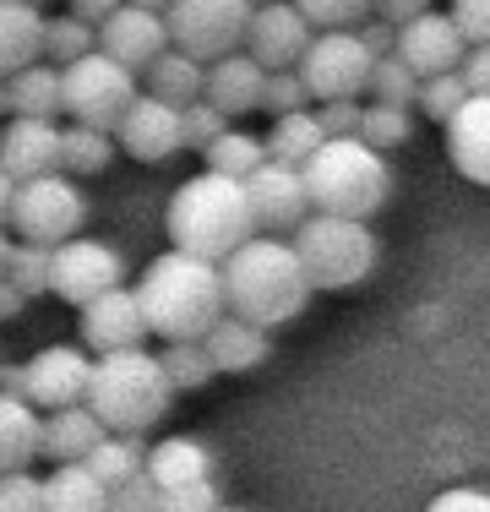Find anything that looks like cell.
<instances>
[{"label": "cell", "instance_id": "1", "mask_svg": "<svg viewBox=\"0 0 490 512\" xmlns=\"http://www.w3.org/2000/svg\"><path fill=\"white\" fill-rule=\"evenodd\" d=\"M142 311L153 322V338H207L229 316V289H224V262H207L191 251H158L137 278Z\"/></svg>", "mask_w": 490, "mask_h": 512}, {"label": "cell", "instance_id": "2", "mask_svg": "<svg viewBox=\"0 0 490 512\" xmlns=\"http://www.w3.org/2000/svg\"><path fill=\"white\" fill-rule=\"evenodd\" d=\"M224 289H229V311L245 316L256 327H284L305 311V300L316 295L311 273H305L294 240L284 235H251L245 246L224 262Z\"/></svg>", "mask_w": 490, "mask_h": 512}, {"label": "cell", "instance_id": "3", "mask_svg": "<svg viewBox=\"0 0 490 512\" xmlns=\"http://www.w3.org/2000/svg\"><path fill=\"white\" fill-rule=\"evenodd\" d=\"M164 224H169L175 251L207 256V262H229L256 235V213H251V197H245V180L213 175V169L191 175L169 197Z\"/></svg>", "mask_w": 490, "mask_h": 512}, {"label": "cell", "instance_id": "4", "mask_svg": "<svg viewBox=\"0 0 490 512\" xmlns=\"http://www.w3.org/2000/svg\"><path fill=\"white\" fill-rule=\"evenodd\" d=\"M175 382H169L164 360L153 349H120V355H98L93 365V393L88 404L98 409V420L120 436H142L169 414Z\"/></svg>", "mask_w": 490, "mask_h": 512}, {"label": "cell", "instance_id": "5", "mask_svg": "<svg viewBox=\"0 0 490 512\" xmlns=\"http://www.w3.org/2000/svg\"><path fill=\"white\" fill-rule=\"evenodd\" d=\"M305 186H311L316 213L365 218L371 224L392 197V169H387V153H376L371 142L338 137L305 164Z\"/></svg>", "mask_w": 490, "mask_h": 512}, {"label": "cell", "instance_id": "6", "mask_svg": "<svg viewBox=\"0 0 490 512\" xmlns=\"http://www.w3.org/2000/svg\"><path fill=\"white\" fill-rule=\"evenodd\" d=\"M305 273L316 289H354L376 273V229L365 218H338V213H311L294 229Z\"/></svg>", "mask_w": 490, "mask_h": 512}, {"label": "cell", "instance_id": "7", "mask_svg": "<svg viewBox=\"0 0 490 512\" xmlns=\"http://www.w3.org/2000/svg\"><path fill=\"white\" fill-rule=\"evenodd\" d=\"M137 99H142V77L131 66H120L115 55L93 50L88 60L66 66V120H77V126L120 131Z\"/></svg>", "mask_w": 490, "mask_h": 512}, {"label": "cell", "instance_id": "8", "mask_svg": "<svg viewBox=\"0 0 490 512\" xmlns=\"http://www.w3.org/2000/svg\"><path fill=\"white\" fill-rule=\"evenodd\" d=\"M93 365L82 344H49L39 355H28L22 365H6L0 371V387L6 393H22L28 404L49 409H71V404H88L93 393Z\"/></svg>", "mask_w": 490, "mask_h": 512}, {"label": "cell", "instance_id": "9", "mask_svg": "<svg viewBox=\"0 0 490 512\" xmlns=\"http://www.w3.org/2000/svg\"><path fill=\"white\" fill-rule=\"evenodd\" d=\"M251 17H256L251 0H175L164 11L175 50L196 55L202 66H213L224 55H240L245 39H251Z\"/></svg>", "mask_w": 490, "mask_h": 512}, {"label": "cell", "instance_id": "10", "mask_svg": "<svg viewBox=\"0 0 490 512\" xmlns=\"http://www.w3.org/2000/svg\"><path fill=\"white\" fill-rule=\"evenodd\" d=\"M82 218H88V202H82V186L60 169V175H39L17 186V207H11V229L17 240H33V246H66V240L82 235Z\"/></svg>", "mask_w": 490, "mask_h": 512}, {"label": "cell", "instance_id": "11", "mask_svg": "<svg viewBox=\"0 0 490 512\" xmlns=\"http://www.w3.org/2000/svg\"><path fill=\"white\" fill-rule=\"evenodd\" d=\"M371 71H376V55L360 44L354 28L316 33V44L300 60V77H305V88H311L316 104H343V99L371 93Z\"/></svg>", "mask_w": 490, "mask_h": 512}, {"label": "cell", "instance_id": "12", "mask_svg": "<svg viewBox=\"0 0 490 512\" xmlns=\"http://www.w3.org/2000/svg\"><path fill=\"white\" fill-rule=\"evenodd\" d=\"M77 327H82V349H88L93 360L120 355V349H147V338H153V322H147V311H142L137 284H120V289H109V295L88 300V306L77 311Z\"/></svg>", "mask_w": 490, "mask_h": 512}, {"label": "cell", "instance_id": "13", "mask_svg": "<svg viewBox=\"0 0 490 512\" xmlns=\"http://www.w3.org/2000/svg\"><path fill=\"white\" fill-rule=\"evenodd\" d=\"M126 284V262L109 240H93V235H77L66 246H55V295L66 306H88V300L109 295V289Z\"/></svg>", "mask_w": 490, "mask_h": 512}, {"label": "cell", "instance_id": "14", "mask_svg": "<svg viewBox=\"0 0 490 512\" xmlns=\"http://www.w3.org/2000/svg\"><path fill=\"white\" fill-rule=\"evenodd\" d=\"M245 197H251V213H256V235H294L316 213L305 169H289V164H262L245 180Z\"/></svg>", "mask_w": 490, "mask_h": 512}, {"label": "cell", "instance_id": "15", "mask_svg": "<svg viewBox=\"0 0 490 512\" xmlns=\"http://www.w3.org/2000/svg\"><path fill=\"white\" fill-rule=\"evenodd\" d=\"M311 44H316V28L305 22V11L294 6V0H273V6H256L245 55L262 60L267 71H294Z\"/></svg>", "mask_w": 490, "mask_h": 512}, {"label": "cell", "instance_id": "16", "mask_svg": "<svg viewBox=\"0 0 490 512\" xmlns=\"http://www.w3.org/2000/svg\"><path fill=\"white\" fill-rule=\"evenodd\" d=\"M115 137H120V148L137 158V164H164V158H175L180 148H186V109L142 93Z\"/></svg>", "mask_w": 490, "mask_h": 512}, {"label": "cell", "instance_id": "17", "mask_svg": "<svg viewBox=\"0 0 490 512\" xmlns=\"http://www.w3.org/2000/svg\"><path fill=\"white\" fill-rule=\"evenodd\" d=\"M60 120H22L11 115L6 126H0V169H6L11 180H39V175H60L66 169V158H60Z\"/></svg>", "mask_w": 490, "mask_h": 512}, {"label": "cell", "instance_id": "18", "mask_svg": "<svg viewBox=\"0 0 490 512\" xmlns=\"http://www.w3.org/2000/svg\"><path fill=\"white\" fill-rule=\"evenodd\" d=\"M98 50L115 55L120 66H131L142 77L147 66H153L164 50H175V39H169V22L164 11H147V6H120L115 17L98 28Z\"/></svg>", "mask_w": 490, "mask_h": 512}, {"label": "cell", "instance_id": "19", "mask_svg": "<svg viewBox=\"0 0 490 512\" xmlns=\"http://www.w3.org/2000/svg\"><path fill=\"white\" fill-rule=\"evenodd\" d=\"M398 55L409 60L420 77H441V71H463L469 60V39L452 22V11H425L420 22L398 28Z\"/></svg>", "mask_w": 490, "mask_h": 512}, {"label": "cell", "instance_id": "20", "mask_svg": "<svg viewBox=\"0 0 490 512\" xmlns=\"http://www.w3.org/2000/svg\"><path fill=\"white\" fill-rule=\"evenodd\" d=\"M447 158L463 180L490 186V99L485 93H474V99L447 120Z\"/></svg>", "mask_w": 490, "mask_h": 512}, {"label": "cell", "instance_id": "21", "mask_svg": "<svg viewBox=\"0 0 490 512\" xmlns=\"http://www.w3.org/2000/svg\"><path fill=\"white\" fill-rule=\"evenodd\" d=\"M262 93H267V66H262V60H251L245 50L207 66V104L224 109L229 120L262 109Z\"/></svg>", "mask_w": 490, "mask_h": 512}, {"label": "cell", "instance_id": "22", "mask_svg": "<svg viewBox=\"0 0 490 512\" xmlns=\"http://www.w3.org/2000/svg\"><path fill=\"white\" fill-rule=\"evenodd\" d=\"M33 458H44V409L0 387V474L28 469Z\"/></svg>", "mask_w": 490, "mask_h": 512}, {"label": "cell", "instance_id": "23", "mask_svg": "<svg viewBox=\"0 0 490 512\" xmlns=\"http://www.w3.org/2000/svg\"><path fill=\"white\" fill-rule=\"evenodd\" d=\"M104 436H109V425L98 420L93 404H71V409L44 414V458L49 463H88Z\"/></svg>", "mask_w": 490, "mask_h": 512}, {"label": "cell", "instance_id": "24", "mask_svg": "<svg viewBox=\"0 0 490 512\" xmlns=\"http://www.w3.org/2000/svg\"><path fill=\"white\" fill-rule=\"evenodd\" d=\"M6 109L22 120H66V71L33 60L17 77H6Z\"/></svg>", "mask_w": 490, "mask_h": 512}, {"label": "cell", "instance_id": "25", "mask_svg": "<svg viewBox=\"0 0 490 512\" xmlns=\"http://www.w3.org/2000/svg\"><path fill=\"white\" fill-rule=\"evenodd\" d=\"M44 11L33 0H0V77L44 60Z\"/></svg>", "mask_w": 490, "mask_h": 512}, {"label": "cell", "instance_id": "26", "mask_svg": "<svg viewBox=\"0 0 490 512\" xmlns=\"http://www.w3.org/2000/svg\"><path fill=\"white\" fill-rule=\"evenodd\" d=\"M202 344H207V355H213L218 371H229V376L256 371V365L273 355V338H267V327L245 322V316H235V311H229L224 322H218L213 333L202 338Z\"/></svg>", "mask_w": 490, "mask_h": 512}, {"label": "cell", "instance_id": "27", "mask_svg": "<svg viewBox=\"0 0 490 512\" xmlns=\"http://www.w3.org/2000/svg\"><path fill=\"white\" fill-rule=\"evenodd\" d=\"M147 474H153L158 491H175V485H196L213 480V453H207L196 436H164V442L147 447Z\"/></svg>", "mask_w": 490, "mask_h": 512}, {"label": "cell", "instance_id": "28", "mask_svg": "<svg viewBox=\"0 0 490 512\" xmlns=\"http://www.w3.org/2000/svg\"><path fill=\"white\" fill-rule=\"evenodd\" d=\"M49 512H115V491L88 469V463H55L44 474Z\"/></svg>", "mask_w": 490, "mask_h": 512}, {"label": "cell", "instance_id": "29", "mask_svg": "<svg viewBox=\"0 0 490 512\" xmlns=\"http://www.w3.org/2000/svg\"><path fill=\"white\" fill-rule=\"evenodd\" d=\"M142 93H153V99L186 109L196 99H207V66L196 55H186V50H164L153 66L142 71Z\"/></svg>", "mask_w": 490, "mask_h": 512}, {"label": "cell", "instance_id": "30", "mask_svg": "<svg viewBox=\"0 0 490 512\" xmlns=\"http://www.w3.org/2000/svg\"><path fill=\"white\" fill-rule=\"evenodd\" d=\"M322 148H327V131H322V120H316V109H300V115H278L273 126H267V164L305 169Z\"/></svg>", "mask_w": 490, "mask_h": 512}, {"label": "cell", "instance_id": "31", "mask_svg": "<svg viewBox=\"0 0 490 512\" xmlns=\"http://www.w3.org/2000/svg\"><path fill=\"white\" fill-rule=\"evenodd\" d=\"M202 164L213 169V175H229V180H251L256 169L267 164V137H256V131H240V126H229L224 137H218L213 148L202 153Z\"/></svg>", "mask_w": 490, "mask_h": 512}, {"label": "cell", "instance_id": "32", "mask_svg": "<svg viewBox=\"0 0 490 512\" xmlns=\"http://www.w3.org/2000/svg\"><path fill=\"white\" fill-rule=\"evenodd\" d=\"M115 148H120L115 131H93V126H77V120L60 131V158H66V175H104V169L115 164Z\"/></svg>", "mask_w": 490, "mask_h": 512}, {"label": "cell", "instance_id": "33", "mask_svg": "<svg viewBox=\"0 0 490 512\" xmlns=\"http://www.w3.org/2000/svg\"><path fill=\"white\" fill-rule=\"evenodd\" d=\"M88 469L109 485V491H115V485H126V480H137V474H147V447H142V436H120V431H109L104 442L93 447Z\"/></svg>", "mask_w": 490, "mask_h": 512}, {"label": "cell", "instance_id": "34", "mask_svg": "<svg viewBox=\"0 0 490 512\" xmlns=\"http://www.w3.org/2000/svg\"><path fill=\"white\" fill-rule=\"evenodd\" d=\"M93 50H98V28H93V22L71 17V11L44 22V60H49V66L66 71V66H77V60H88Z\"/></svg>", "mask_w": 490, "mask_h": 512}, {"label": "cell", "instance_id": "35", "mask_svg": "<svg viewBox=\"0 0 490 512\" xmlns=\"http://www.w3.org/2000/svg\"><path fill=\"white\" fill-rule=\"evenodd\" d=\"M158 360H164L175 393H196V387H207L218 376V365H213V355H207L202 338H175V344L158 349Z\"/></svg>", "mask_w": 490, "mask_h": 512}, {"label": "cell", "instance_id": "36", "mask_svg": "<svg viewBox=\"0 0 490 512\" xmlns=\"http://www.w3.org/2000/svg\"><path fill=\"white\" fill-rule=\"evenodd\" d=\"M6 278H11V284H17L28 300L55 295V246H33V240H17Z\"/></svg>", "mask_w": 490, "mask_h": 512}, {"label": "cell", "instance_id": "37", "mask_svg": "<svg viewBox=\"0 0 490 512\" xmlns=\"http://www.w3.org/2000/svg\"><path fill=\"white\" fill-rule=\"evenodd\" d=\"M420 71L409 66L403 55H387V60H376V71H371V104H398V109H414L420 104Z\"/></svg>", "mask_w": 490, "mask_h": 512}, {"label": "cell", "instance_id": "38", "mask_svg": "<svg viewBox=\"0 0 490 512\" xmlns=\"http://www.w3.org/2000/svg\"><path fill=\"white\" fill-rule=\"evenodd\" d=\"M469 99H474V88L463 82V71H441V77L420 82V104H414V109H420L425 120H441V126H447V120L458 115Z\"/></svg>", "mask_w": 490, "mask_h": 512}, {"label": "cell", "instance_id": "39", "mask_svg": "<svg viewBox=\"0 0 490 512\" xmlns=\"http://www.w3.org/2000/svg\"><path fill=\"white\" fill-rule=\"evenodd\" d=\"M409 131H414V115H409V109H398V104H365L360 142H371L376 153L403 148V142H409Z\"/></svg>", "mask_w": 490, "mask_h": 512}, {"label": "cell", "instance_id": "40", "mask_svg": "<svg viewBox=\"0 0 490 512\" xmlns=\"http://www.w3.org/2000/svg\"><path fill=\"white\" fill-rule=\"evenodd\" d=\"M305 11L316 33H338V28H360V22L376 17V0H294Z\"/></svg>", "mask_w": 490, "mask_h": 512}, {"label": "cell", "instance_id": "41", "mask_svg": "<svg viewBox=\"0 0 490 512\" xmlns=\"http://www.w3.org/2000/svg\"><path fill=\"white\" fill-rule=\"evenodd\" d=\"M262 109L267 115H300V109H311V88H305L300 66L294 71H267V93H262Z\"/></svg>", "mask_w": 490, "mask_h": 512}, {"label": "cell", "instance_id": "42", "mask_svg": "<svg viewBox=\"0 0 490 512\" xmlns=\"http://www.w3.org/2000/svg\"><path fill=\"white\" fill-rule=\"evenodd\" d=\"M0 512H49V496H44L39 474L33 469L0 474Z\"/></svg>", "mask_w": 490, "mask_h": 512}, {"label": "cell", "instance_id": "43", "mask_svg": "<svg viewBox=\"0 0 490 512\" xmlns=\"http://www.w3.org/2000/svg\"><path fill=\"white\" fill-rule=\"evenodd\" d=\"M229 131V115L224 109H213L207 99H196V104H186V148L191 153H207L218 137Z\"/></svg>", "mask_w": 490, "mask_h": 512}, {"label": "cell", "instance_id": "44", "mask_svg": "<svg viewBox=\"0 0 490 512\" xmlns=\"http://www.w3.org/2000/svg\"><path fill=\"white\" fill-rule=\"evenodd\" d=\"M316 120H322L327 142H338V137H360V126H365V104H360V99H343V104H316Z\"/></svg>", "mask_w": 490, "mask_h": 512}, {"label": "cell", "instance_id": "45", "mask_svg": "<svg viewBox=\"0 0 490 512\" xmlns=\"http://www.w3.org/2000/svg\"><path fill=\"white\" fill-rule=\"evenodd\" d=\"M115 512H164V491L153 485V474L115 485Z\"/></svg>", "mask_w": 490, "mask_h": 512}, {"label": "cell", "instance_id": "46", "mask_svg": "<svg viewBox=\"0 0 490 512\" xmlns=\"http://www.w3.org/2000/svg\"><path fill=\"white\" fill-rule=\"evenodd\" d=\"M452 22L463 28V39H469V50L474 44H490V0H452Z\"/></svg>", "mask_w": 490, "mask_h": 512}, {"label": "cell", "instance_id": "47", "mask_svg": "<svg viewBox=\"0 0 490 512\" xmlns=\"http://www.w3.org/2000/svg\"><path fill=\"white\" fill-rule=\"evenodd\" d=\"M164 512H218V485L213 480L175 485V491H164Z\"/></svg>", "mask_w": 490, "mask_h": 512}, {"label": "cell", "instance_id": "48", "mask_svg": "<svg viewBox=\"0 0 490 512\" xmlns=\"http://www.w3.org/2000/svg\"><path fill=\"white\" fill-rule=\"evenodd\" d=\"M425 512H490V491L485 485H452V491L431 496Z\"/></svg>", "mask_w": 490, "mask_h": 512}, {"label": "cell", "instance_id": "49", "mask_svg": "<svg viewBox=\"0 0 490 512\" xmlns=\"http://www.w3.org/2000/svg\"><path fill=\"white\" fill-rule=\"evenodd\" d=\"M360 44L365 50H371L376 60H387V55H398V28H392V22H382V17H371V22H360Z\"/></svg>", "mask_w": 490, "mask_h": 512}, {"label": "cell", "instance_id": "50", "mask_svg": "<svg viewBox=\"0 0 490 512\" xmlns=\"http://www.w3.org/2000/svg\"><path fill=\"white\" fill-rule=\"evenodd\" d=\"M425 11H436V0H376V17L392 22V28H409V22H420Z\"/></svg>", "mask_w": 490, "mask_h": 512}, {"label": "cell", "instance_id": "51", "mask_svg": "<svg viewBox=\"0 0 490 512\" xmlns=\"http://www.w3.org/2000/svg\"><path fill=\"white\" fill-rule=\"evenodd\" d=\"M463 82L490 99V44H474V50H469V60H463Z\"/></svg>", "mask_w": 490, "mask_h": 512}, {"label": "cell", "instance_id": "52", "mask_svg": "<svg viewBox=\"0 0 490 512\" xmlns=\"http://www.w3.org/2000/svg\"><path fill=\"white\" fill-rule=\"evenodd\" d=\"M120 6H126V0H66V11H71V17L93 22V28H104V22L115 17Z\"/></svg>", "mask_w": 490, "mask_h": 512}, {"label": "cell", "instance_id": "53", "mask_svg": "<svg viewBox=\"0 0 490 512\" xmlns=\"http://www.w3.org/2000/svg\"><path fill=\"white\" fill-rule=\"evenodd\" d=\"M22 311H28V295H22L11 278H0V322H17Z\"/></svg>", "mask_w": 490, "mask_h": 512}, {"label": "cell", "instance_id": "54", "mask_svg": "<svg viewBox=\"0 0 490 512\" xmlns=\"http://www.w3.org/2000/svg\"><path fill=\"white\" fill-rule=\"evenodd\" d=\"M11 207H17V180H11L6 169H0V229L11 224Z\"/></svg>", "mask_w": 490, "mask_h": 512}, {"label": "cell", "instance_id": "55", "mask_svg": "<svg viewBox=\"0 0 490 512\" xmlns=\"http://www.w3.org/2000/svg\"><path fill=\"white\" fill-rule=\"evenodd\" d=\"M11 251H17V240H11L6 229H0V278H6V267H11Z\"/></svg>", "mask_w": 490, "mask_h": 512}, {"label": "cell", "instance_id": "56", "mask_svg": "<svg viewBox=\"0 0 490 512\" xmlns=\"http://www.w3.org/2000/svg\"><path fill=\"white\" fill-rule=\"evenodd\" d=\"M126 6H147V11H169L175 0H126Z\"/></svg>", "mask_w": 490, "mask_h": 512}, {"label": "cell", "instance_id": "57", "mask_svg": "<svg viewBox=\"0 0 490 512\" xmlns=\"http://www.w3.org/2000/svg\"><path fill=\"white\" fill-rule=\"evenodd\" d=\"M0 115H11V109H6V82H0Z\"/></svg>", "mask_w": 490, "mask_h": 512}, {"label": "cell", "instance_id": "58", "mask_svg": "<svg viewBox=\"0 0 490 512\" xmlns=\"http://www.w3.org/2000/svg\"><path fill=\"white\" fill-rule=\"evenodd\" d=\"M251 6H273V0H251Z\"/></svg>", "mask_w": 490, "mask_h": 512}, {"label": "cell", "instance_id": "59", "mask_svg": "<svg viewBox=\"0 0 490 512\" xmlns=\"http://www.w3.org/2000/svg\"><path fill=\"white\" fill-rule=\"evenodd\" d=\"M218 512H240V507H218Z\"/></svg>", "mask_w": 490, "mask_h": 512}, {"label": "cell", "instance_id": "60", "mask_svg": "<svg viewBox=\"0 0 490 512\" xmlns=\"http://www.w3.org/2000/svg\"><path fill=\"white\" fill-rule=\"evenodd\" d=\"M33 6H44V0H33Z\"/></svg>", "mask_w": 490, "mask_h": 512}, {"label": "cell", "instance_id": "61", "mask_svg": "<svg viewBox=\"0 0 490 512\" xmlns=\"http://www.w3.org/2000/svg\"><path fill=\"white\" fill-rule=\"evenodd\" d=\"M0 371H6V365H0Z\"/></svg>", "mask_w": 490, "mask_h": 512}]
</instances>
